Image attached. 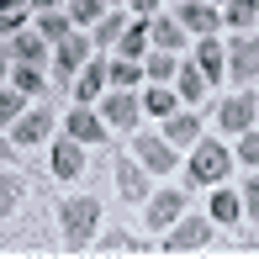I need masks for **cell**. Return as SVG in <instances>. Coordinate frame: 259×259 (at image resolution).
I'll return each mask as SVG.
<instances>
[{"instance_id":"e0dca14e","label":"cell","mask_w":259,"mask_h":259,"mask_svg":"<svg viewBox=\"0 0 259 259\" xmlns=\"http://www.w3.org/2000/svg\"><path fill=\"white\" fill-rule=\"evenodd\" d=\"M116 191H122V201H148V169L133 154L116 159Z\"/></svg>"},{"instance_id":"484cf974","label":"cell","mask_w":259,"mask_h":259,"mask_svg":"<svg viewBox=\"0 0 259 259\" xmlns=\"http://www.w3.org/2000/svg\"><path fill=\"white\" fill-rule=\"evenodd\" d=\"M175 106H180L175 85H148V90H143V111H148V116H169Z\"/></svg>"},{"instance_id":"277c9868","label":"cell","mask_w":259,"mask_h":259,"mask_svg":"<svg viewBox=\"0 0 259 259\" xmlns=\"http://www.w3.org/2000/svg\"><path fill=\"white\" fill-rule=\"evenodd\" d=\"M101 122L106 127H122V133H133L138 122H143V101L133 96V90H111V96H101Z\"/></svg>"},{"instance_id":"b9f144b4","label":"cell","mask_w":259,"mask_h":259,"mask_svg":"<svg viewBox=\"0 0 259 259\" xmlns=\"http://www.w3.org/2000/svg\"><path fill=\"white\" fill-rule=\"evenodd\" d=\"M211 6H217V0H211Z\"/></svg>"},{"instance_id":"2e32d148","label":"cell","mask_w":259,"mask_h":259,"mask_svg":"<svg viewBox=\"0 0 259 259\" xmlns=\"http://www.w3.org/2000/svg\"><path fill=\"white\" fill-rule=\"evenodd\" d=\"M228 74L238 79V85H249V79L259 74V37H238V42H228Z\"/></svg>"},{"instance_id":"f1b7e54d","label":"cell","mask_w":259,"mask_h":259,"mask_svg":"<svg viewBox=\"0 0 259 259\" xmlns=\"http://www.w3.org/2000/svg\"><path fill=\"white\" fill-rule=\"evenodd\" d=\"M222 21H228V27H249V21H259V0H228V6H222Z\"/></svg>"},{"instance_id":"8fae6325","label":"cell","mask_w":259,"mask_h":259,"mask_svg":"<svg viewBox=\"0 0 259 259\" xmlns=\"http://www.w3.org/2000/svg\"><path fill=\"white\" fill-rule=\"evenodd\" d=\"M90 58V37L85 32H69L64 42H53V64H58V85L69 90V79H74V69Z\"/></svg>"},{"instance_id":"ab89813d","label":"cell","mask_w":259,"mask_h":259,"mask_svg":"<svg viewBox=\"0 0 259 259\" xmlns=\"http://www.w3.org/2000/svg\"><path fill=\"white\" fill-rule=\"evenodd\" d=\"M243 249H259V233H249V238H243Z\"/></svg>"},{"instance_id":"4dcf8cb0","label":"cell","mask_w":259,"mask_h":259,"mask_svg":"<svg viewBox=\"0 0 259 259\" xmlns=\"http://www.w3.org/2000/svg\"><path fill=\"white\" fill-rule=\"evenodd\" d=\"M101 254H143V243H138L133 233L111 228V233H101Z\"/></svg>"},{"instance_id":"ac0fdd59","label":"cell","mask_w":259,"mask_h":259,"mask_svg":"<svg viewBox=\"0 0 259 259\" xmlns=\"http://www.w3.org/2000/svg\"><path fill=\"white\" fill-rule=\"evenodd\" d=\"M206 74H201V69H196V58H185V64H175V96H180L185 106H196V101H201L206 96Z\"/></svg>"},{"instance_id":"603a6c76","label":"cell","mask_w":259,"mask_h":259,"mask_svg":"<svg viewBox=\"0 0 259 259\" xmlns=\"http://www.w3.org/2000/svg\"><path fill=\"white\" fill-rule=\"evenodd\" d=\"M175 64H180V58H175L169 48H148V53H143V79L164 85V79H175Z\"/></svg>"},{"instance_id":"e575fe53","label":"cell","mask_w":259,"mask_h":259,"mask_svg":"<svg viewBox=\"0 0 259 259\" xmlns=\"http://www.w3.org/2000/svg\"><path fill=\"white\" fill-rule=\"evenodd\" d=\"M238 201H243V217H254V222H259V175L243 185V196H238Z\"/></svg>"},{"instance_id":"1f68e13d","label":"cell","mask_w":259,"mask_h":259,"mask_svg":"<svg viewBox=\"0 0 259 259\" xmlns=\"http://www.w3.org/2000/svg\"><path fill=\"white\" fill-rule=\"evenodd\" d=\"M101 16H106L101 0H69V21H74V27H96Z\"/></svg>"},{"instance_id":"ba28073f","label":"cell","mask_w":259,"mask_h":259,"mask_svg":"<svg viewBox=\"0 0 259 259\" xmlns=\"http://www.w3.org/2000/svg\"><path fill=\"white\" fill-rule=\"evenodd\" d=\"M217 122L228 127V133H243V127H254L259 122V96L254 90H238V96H228L217 106Z\"/></svg>"},{"instance_id":"836d02e7","label":"cell","mask_w":259,"mask_h":259,"mask_svg":"<svg viewBox=\"0 0 259 259\" xmlns=\"http://www.w3.org/2000/svg\"><path fill=\"white\" fill-rule=\"evenodd\" d=\"M243 164H259V127H243L238 133V148H233Z\"/></svg>"},{"instance_id":"74e56055","label":"cell","mask_w":259,"mask_h":259,"mask_svg":"<svg viewBox=\"0 0 259 259\" xmlns=\"http://www.w3.org/2000/svg\"><path fill=\"white\" fill-rule=\"evenodd\" d=\"M11 79V53H6V42H0V85Z\"/></svg>"},{"instance_id":"8992f818","label":"cell","mask_w":259,"mask_h":259,"mask_svg":"<svg viewBox=\"0 0 259 259\" xmlns=\"http://www.w3.org/2000/svg\"><path fill=\"white\" fill-rule=\"evenodd\" d=\"M48 169L58 175V180H74V175H85V143H79V138H69V133H58L53 148H48Z\"/></svg>"},{"instance_id":"5bb4252c","label":"cell","mask_w":259,"mask_h":259,"mask_svg":"<svg viewBox=\"0 0 259 259\" xmlns=\"http://www.w3.org/2000/svg\"><path fill=\"white\" fill-rule=\"evenodd\" d=\"M159 122H164V143H169V148H191L196 143V138H201V116H196V111H180V106H175V111L169 116H159Z\"/></svg>"},{"instance_id":"d6a6232c","label":"cell","mask_w":259,"mask_h":259,"mask_svg":"<svg viewBox=\"0 0 259 259\" xmlns=\"http://www.w3.org/2000/svg\"><path fill=\"white\" fill-rule=\"evenodd\" d=\"M122 27H127V16H122V11H106V16L96 21V42H101V48H111V42L122 37Z\"/></svg>"},{"instance_id":"cb8c5ba5","label":"cell","mask_w":259,"mask_h":259,"mask_svg":"<svg viewBox=\"0 0 259 259\" xmlns=\"http://www.w3.org/2000/svg\"><path fill=\"white\" fill-rule=\"evenodd\" d=\"M6 85H16L21 96H42L48 79H42V64H11V79H6Z\"/></svg>"},{"instance_id":"7402d4cb","label":"cell","mask_w":259,"mask_h":259,"mask_svg":"<svg viewBox=\"0 0 259 259\" xmlns=\"http://www.w3.org/2000/svg\"><path fill=\"white\" fill-rule=\"evenodd\" d=\"M106 85L138 90V85H143V58H116V64H106Z\"/></svg>"},{"instance_id":"5b68a950","label":"cell","mask_w":259,"mask_h":259,"mask_svg":"<svg viewBox=\"0 0 259 259\" xmlns=\"http://www.w3.org/2000/svg\"><path fill=\"white\" fill-rule=\"evenodd\" d=\"M53 138V111L48 106H37V111H21L16 122H11V143L16 148H37Z\"/></svg>"},{"instance_id":"3957f363","label":"cell","mask_w":259,"mask_h":259,"mask_svg":"<svg viewBox=\"0 0 259 259\" xmlns=\"http://www.w3.org/2000/svg\"><path fill=\"white\" fill-rule=\"evenodd\" d=\"M211 228H217V222L211 217H201V211H191L185 206L180 211V222H169V238H164V254H185V249H206V238H211Z\"/></svg>"},{"instance_id":"6da1fadb","label":"cell","mask_w":259,"mask_h":259,"mask_svg":"<svg viewBox=\"0 0 259 259\" xmlns=\"http://www.w3.org/2000/svg\"><path fill=\"white\" fill-rule=\"evenodd\" d=\"M58 233H64L69 249H85L101 233V201L96 196H69V201H58Z\"/></svg>"},{"instance_id":"ffe728a7","label":"cell","mask_w":259,"mask_h":259,"mask_svg":"<svg viewBox=\"0 0 259 259\" xmlns=\"http://www.w3.org/2000/svg\"><path fill=\"white\" fill-rule=\"evenodd\" d=\"M196 69L206 74V85H222V74H228V48L211 42V37H201V48H196Z\"/></svg>"},{"instance_id":"44dd1931","label":"cell","mask_w":259,"mask_h":259,"mask_svg":"<svg viewBox=\"0 0 259 259\" xmlns=\"http://www.w3.org/2000/svg\"><path fill=\"white\" fill-rule=\"evenodd\" d=\"M206 217H211V222H222V228H233V222L243 217L238 191H228V185H211V206H206Z\"/></svg>"},{"instance_id":"83f0119b","label":"cell","mask_w":259,"mask_h":259,"mask_svg":"<svg viewBox=\"0 0 259 259\" xmlns=\"http://www.w3.org/2000/svg\"><path fill=\"white\" fill-rule=\"evenodd\" d=\"M27 196V185H21V175H11V169H0V217H11L16 211V201Z\"/></svg>"},{"instance_id":"9a60e30c","label":"cell","mask_w":259,"mask_h":259,"mask_svg":"<svg viewBox=\"0 0 259 259\" xmlns=\"http://www.w3.org/2000/svg\"><path fill=\"white\" fill-rule=\"evenodd\" d=\"M64 133L79 138V143H106V122H101V111H96V106H79V101H74V111L64 116Z\"/></svg>"},{"instance_id":"9c48e42d","label":"cell","mask_w":259,"mask_h":259,"mask_svg":"<svg viewBox=\"0 0 259 259\" xmlns=\"http://www.w3.org/2000/svg\"><path fill=\"white\" fill-rule=\"evenodd\" d=\"M133 159L143 164L148 175H164V169H175V148L164 143L159 133H138V138H133Z\"/></svg>"},{"instance_id":"30bf717a","label":"cell","mask_w":259,"mask_h":259,"mask_svg":"<svg viewBox=\"0 0 259 259\" xmlns=\"http://www.w3.org/2000/svg\"><path fill=\"white\" fill-rule=\"evenodd\" d=\"M48 48H53V42L42 37L37 27H21V32H11V37H6L11 64H48Z\"/></svg>"},{"instance_id":"7a4b0ae2","label":"cell","mask_w":259,"mask_h":259,"mask_svg":"<svg viewBox=\"0 0 259 259\" xmlns=\"http://www.w3.org/2000/svg\"><path fill=\"white\" fill-rule=\"evenodd\" d=\"M233 169V154L228 143H217V138H196L191 143V164H185V185H222Z\"/></svg>"},{"instance_id":"d590c367","label":"cell","mask_w":259,"mask_h":259,"mask_svg":"<svg viewBox=\"0 0 259 259\" xmlns=\"http://www.w3.org/2000/svg\"><path fill=\"white\" fill-rule=\"evenodd\" d=\"M122 6L133 11V16H154V11H159V0H122Z\"/></svg>"},{"instance_id":"4316f807","label":"cell","mask_w":259,"mask_h":259,"mask_svg":"<svg viewBox=\"0 0 259 259\" xmlns=\"http://www.w3.org/2000/svg\"><path fill=\"white\" fill-rule=\"evenodd\" d=\"M37 32L48 42H64L69 32H74V21H69V11H42V16H37Z\"/></svg>"},{"instance_id":"d4e9b609","label":"cell","mask_w":259,"mask_h":259,"mask_svg":"<svg viewBox=\"0 0 259 259\" xmlns=\"http://www.w3.org/2000/svg\"><path fill=\"white\" fill-rule=\"evenodd\" d=\"M148 37H154V48H169V53H180V48H185V27H180L175 16L148 21Z\"/></svg>"},{"instance_id":"52a82bcc","label":"cell","mask_w":259,"mask_h":259,"mask_svg":"<svg viewBox=\"0 0 259 259\" xmlns=\"http://www.w3.org/2000/svg\"><path fill=\"white\" fill-rule=\"evenodd\" d=\"M175 21H180L185 32H196V37H211V32L222 27V11L211 6V0H180V6H175Z\"/></svg>"},{"instance_id":"d6986e66","label":"cell","mask_w":259,"mask_h":259,"mask_svg":"<svg viewBox=\"0 0 259 259\" xmlns=\"http://www.w3.org/2000/svg\"><path fill=\"white\" fill-rule=\"evenodd\" d=\"M148 16H127V27H122V37H116V53L122 58H143L148 53Z\"/></svg>"},{"instance_id":"60d3db41","label":"cell","mask_w":259,"mask_h":259,"mask_svg":"<svg viewBox=\"0 0 259 259\" xmlns=\"http://www.w3.org/2000/svg\"><path fill=\"white\" fill-rule=\"evenodd\" d=\"M101 6H116V0H101Z\"/></svg>"},{"instance_id":"8d00e7d4","label":"cell","mask_w":259,"mask_h":259,"mask_svg":"<svg viewBox=\"0 0 259 259\" xmlns=\"http://www.w3.org/2000/svg\"><path fill=\"white\" fill-rule=\"evenodd\" d=\"M11 159H16V143H11V138L0 133V164H11Z\"/></svg>"},{"instance_id":"f546056e","label":"cell","mask_w":259,"mask_h":259,"mask_svg":"<svg viewBox=\"0 0 259 259\" xmlns=\"http://www.w3.org/2000/svg\"><path fill=\"white\" fill-rule=\"evenodd\" d=\"M21 111H27V96H21L16 85H0V127H11Z\"/></svg>"},{"instance_id":"4fadbf2b","label":"cell","mask_w":259,"mask_h":259,"mask_svg":"<svg viewBox=\"0 0 259 259\" xmlns=\"http://www.w3.org/2000/svg\"><path fill=\"white\" fill-rule=\"evenodd\" d=\"M101 85H106V58H85V64L74 69L69 96H74L79 106H96V101H101Z\"/></svg>"},{"instance_id":"f35d334b","label":"cell","mask_w":259,"mask_h":259,"mask_svg":"<svg viewBox=\"0 0 259 259\" xmlns=\"http://www.w3.org/2000/svg\"><path fill=\"white\" fill-rule=\"evenodd\" d=\"M27 6H32V11H58L64 0H27Z\"/></svg>"},{"instance_id":"7c38bea8","label":"cell","mask_w":259,"mask_h":259,"mask_svg":"<svg viewBox=\"0 0 259 259\" xmlns=\"http://www.w3.org/2000/svg\"><path fill=\"white\" fill-rule=\"evenodd\" d=\"M185 206H191V185H185V191H159V196H148L143 222H148V228H169V222H180Z\"/></svg>"}]
</instances>
